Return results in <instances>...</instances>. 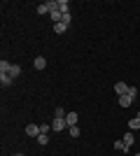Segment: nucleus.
<instances>
[{
	"instance_id": "obj_19",
	"label": "nucleus",
	"mask_w": 140,
	"mask_h": 156,
	"mask_svg": "<svg viewBox=\"0 0 140 156\" xmlns=\"http://www.w3.org/2000/svg\"><path fill=\"white\" fill-rule=\"evenodd\" d=\"M49 130H52V124H42L40 126V133H45V135L49 133Z\"/></svg>"
},
{
	"instance_id": "obj_1",
	"label": "nucleus",
	"mask_w": 140,
	"mask_h": 156,
	"mask_svg": "<svg viewBox=\"0 0 140 156\" xmlns=\"http://www.w3.org/2000/svg\"><path fill=\"white\" fill-rule=\"evenodd\" d=\"M54 9H56V0H47V2H40L38 5V14H52Z\"/></svg>"
},
{
	"instance_id": "obj_20",
	"label": "nucleus",
	"mask_w": 140,
	"mask_h": 156,
	"mask_svg": "<svg viewBox=\"0 0 140 156\" xmlns=\"http://www.w3.org/2000/svg\"><path fill=\"white\" fill-rule=\"evenodd\" d=\"M128 96L135 100V96H138V89H135V86H128Z\"/></svg>"
},
{
	"instance_id": "obj_7",
	"label": "nucleus",
	"mask_w": 140,
	"mask_h": 156,
	"mask_svg": "<svg viewBox=\"0 0 140 156\" xmlns=\"http://www.w3.org/2000/svg\"><path fill=\"white\" fill-rule=\"evenodd\" d=\"M33 68H35V70H45V68H47V58H45V56H38V58L33 61Z\"/></svg>"
},
{
	"instance_id": "obj_6",
	"label": "nucleus",
	"mask_w": 140,
	"mask_h": 156,
	"mask_svg": "<svg viewBox=\"0 0 140 156\" xmlns=\"http://www.w3.org/2000/svg\"><path fill=\"white\" fill-rule=\"evenodd\" d=\"M56 9H59L61 14H68L70 12V2H68V0H56Z\"/></svg>"
},
{
	"instance_id": "obj_16",
	"label": "nucleus",
	"mask_w": 140,
	"mask_h": 156,
	"mask_svg": "<svg viewBox=\"0 0 140 156\" xmlns=\"http://www.w3.org/2000/svg\"><path fill=\"white\" fill-rule=\"evenodd\" d=\"M68 135L70 137H80V126H70V128H68Z\"/></svg>"
},
{
	"instance_id": "obj_21",
	"label": "nucleus",
	"mask_w": 140,
	"mask_h": 156,
	"mask_svg": "<svg viewBox=\"0 0 140 156\" xmlns=\"http://www.w3.org/2000/svg\"><path fill=\"white\" fill-rule=\"evenodd\" d=\"M54 114H56V117H66L68 112H66V110H63V107H56V112H54Z\"/></svg>"
},
{
	"instance_id": "obj_22",
	"label": "nucleus",
	"mask_w": 140,
	"mask_h": 156,
	"mask_svg": "<svg viewBox=\"0 0 140 156\" xmlns=\"http://www.w3.org/2000/svg\"><path fill=\"white\" fill-rule=\"evenodd\" d=\"M14 156H23V154H14Z\"/></svg>"
},
{
	"instance_id": "obj_10",
	"label": "nucleus",
	"mask_w": 140,
	"mask_h": 156,
	"mask_svg": "<svg viewBox=\"0 0 140 156\" xmlns=\"http://www.w3.org/2000/svg\"><path fill=\"white\" fill-rule=\"evenodd\" d=\"M117 100H119V105H121V107H128V105L133 103V98L128 96V93H126V96H119V98H117Z\"/></svg>"
},
{
	"instance_id": "obj_3",
	"label": "nucleus",
	"mask_w": 140,
	"mask_h": 156,
	"mask_svg": "<svg viewBox=\"0 0 140 156\" xmlns=\"http://www.w3.org/2000/svg\"><path fill=\"white\" fill-rule=\"evenodd\" d=\"M66 124H68V128H70V126H77L80 124V114H77V112H68L66 114Z\"/></svg>"
},
{
	"instance_id": "obj_11",
	"label": "nucleus",
	"mask_w": 140,
	"mask_h": 156,
	"mask_svg": "<svg viewBox=\"0 0 140 156\" xmlns=\"http://www.w3.org/2000/svg\"><path fill=\"white\" fill-rule=\"evenodd\" d=\"M121 140H124V142H126L128 147H131V144H133V140H135V135H133V130H128V133H124V135H121Z\"/></svg>"
},
{
	"instance_id": "obj_17",
	"label": "nucleus",
	"mask_w": 140,
	"mask_h": 156,
	"mask_svg": "<svg viewBox=\"0 0 140 156\" xmlns=\"http://www.w3.org/2000/svg\"><path fill=\"white\" fill-rule=\"evenodd\" d=\"M35 140H38V144H42V147H45V144L49 142V135H45V133H40V135L35 137Z\"/></svg>"
},
{
	"instance_id": "obj_14",
	"label": "nucleus",
	"mask_w": 140,
	"mask_h": 156,
	"mask_svg": "<svg viewBox=\"0 0 140 156\" xmlns=\"http://www.w3.org/2000/svg\"><path fill=\"white\" fill-rule=\"evenodd\" d=\"M138 128H140V119L133 117L131 121H128V130H138Z\"/></svg>"
},
{
	"instance_id": "obj_12",
	"label": "nucleus",
	"mask_w": 140,
	"mask_h": 156,
	"mask_svg": "<svg viewBox=\"0 0 140 156\" xmlns=\"http://www.w3.org/2000/svg\"><path fill=\"white\" fill-rule=\"evenodd\" d=\"M114 149L117 151H128V144L124 140H114Z\"/></svg>"
},
{
	"instance_id": "obj_2",
	"label": "nucleus",
	"mask_w": 140,
	"mask_h": 156,
	"mask_svg": "<svg viewBox=\"0 0 140 156\" xmlns=\"http://www.w3.org/2000/svg\"><path fill=\"white\" fill-rule=\"evenodd\" d=\"M52 130H54V133H61V130H68L66 117H56V114H54V121H52Z\"/></svg>"
},
{
	"instance_id": "obj_18",
	"label": "nucleus",
	"mask_w": 140,
	"mask_h": 156,
	"mask_svg": "<svg viewBox=\"0 0 140 156\" xmlns=\"http://www.w3.org/2000/svg\"><path fill=\"white\" fill-rule=\"evenodd\" d=\"M70 21H73V14L68 12V14H63V19H61V23H66V26H70Z\"/></svg>"
},
{
	"instance_id": "obj_8",
	"label": "nucleus",
	"mask_w": 140,
	"mask_h": 156,
	"mask_svg": "<svg viewBox=\"0 0 140 156\" xmlns=\"http://www.w3.org/2000/svg\"><path fill=\"white\" fill-rule=\"evenodd\" d=\"M7 75H9V77H12V79H16V77H19V75H21V65L12 63V65H9V72H7Z\"/></svg>"
},
{
	"instance_id": "obj_23",
	"label": "nucleus",
	"mask_w": 140,
	"mask_h": 156,
	"mask_svg": "<svg viewBox=\"0 0 140 156\" xmlns=\"http://www.w3.org/2000/svg\"><path fill=\"white\" fill-rule=\"evenodd\" d=\"M138 119H140V112H138Z\"/></svg>"
},
{
	"instance_id": "obj_13",
	"label": "nucleus",
	"mask_w": 140,
	"mask_h": 156,
	"mask_svg": "<svg viewBox=\"0 0 140 156\" xmlns=\"http://www.w3.org/2000/svg\"><path fill=\"white\" fill-rule=\"evenodd\" d=\"M66 30H68L66 23H54V33H56V35H63Z\"/></svg>"
},
{
	"instance_id": "obj_4",
	"label": "nucleus",
	"mask_w": 140,
	"mask_h": 156,
	"mask_svg": "<svg viewBox=\"0 0 140 156\" xmlns=\"http://www.w3.org/2000/svg\"><path fill=\"white\" fill-rule=\"evenodd\" d=\"M114 93H117V98L126 96V93H128V84H126V82H117V84H114Z\"/></svg>"
},
{
	"instance_id": "obj_5",
	"label": "nucleus",
	"mask_w": 140,
	"mask_h": 156,
	"mask_svg": "<svg viewBox=\"0 0 140 156\" xmlns=\"http://www.w3.org/2000/svg\"><path fill=\"white\" fill-rule=\"evenodd\" d=\"M26 135L28 137H38V135H40V126H38V124H28L26 126Z\"/></svg>"
},
{
	"instance_id": "obj_9",
	"label": "nucleus",
	"mask_w": 140,
	"mask_h": 156,
	"mask_svg": "<svg viewBox=\"0 0 140 156\" xmlns=\"http://www.w3.org/2000/svg\"><path fill=\"white\" fill-rule=\"evenodd\" d=\"M0 84H2V89H7V86L14 84V79L9 77V75H0Z\"/></svg>"
},
{
	"instance_id": "obj_15",
	"label": "nucleus",
	"mask_w": 140,
	"mask_h": 156,
	"mask_svg": "<svg viewBox=\"0 0 140 156\" xmlns=\"http://www.w3.org/2000/svg\"><path fill=\"white\" fill-rule=\"evenodd\" d=\"M9 61H0V75H7V72H9Z\"/></svg>"
},
{
	"instance_id": "obj_24",
	"label": "nucleus",
	"mask_w": 140,
	"mask_h": 156,
	"mask_svg": "<svg viewBox=\"0 0 140 156\" xmlns=\"http://www.w3.org/2000/svg\"><path fill=\"white\" fill-rule=\"evenodd\" d=\"M135 156H140V154H135Z\"/></svg>"
}]
</instances>
